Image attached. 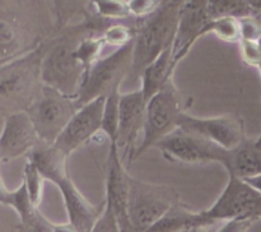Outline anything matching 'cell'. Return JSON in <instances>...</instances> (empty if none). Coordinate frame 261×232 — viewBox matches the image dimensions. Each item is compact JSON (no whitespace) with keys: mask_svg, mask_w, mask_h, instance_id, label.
Returning a JSON list of instances; mask_svg holds the SVG:
<instances>
[{"mask_svg":"<svg viewBox=\"0 0 261 232\" xmlns=\"http://www.w3.org/2000/svg\"><path fill=\"white\" fill-rule=\"evenodd\" d=\"M51 33L41 38L31 50L0 65V114L8 116L27 111L40 93L41 63Z\"/></svg>","mask_w":261,"mask_h":232,"instance_id":"cell-2","label":"cell"},{"mask_svg":"<svg viewBox=\"0 0 261 232\" xmlns=\"http://www.w3.org/2000/svg\"><path fill=\"white\" fill-rule=\"evenodd\" d=\"M208 33H213L224 42L239 43L241 41L240 19L233 17H221L211 19L204 28L203 36Z\"/></svg>","mask_w":261,"mask_h":232,"instance_id":"cell-24","label":"cell"},{"mask_svg":"<svg viewBox=\"0 0 261 232\" xmlns=\"http://www.w3.org/2000/svg\"><path fill=\"white\" fill-rule=\"evenodd\" d=\"M126 2L130 17L140 18V19H144L153 14L161 4V2L155 0H126Z\"/></svg>","mask_w":261,"mask_h":232,"instance_id":"cell-30","label":"cell"},{"mask_svg":"<svg viewBox=\"0 0 261 232\" xmlns=\"http://www.w3.org/2000/svg\"><path fill=\"white\" fill-rule=\"evenodd\" d=\"M8 60H5V61H0V65H2V64H4V63H7Z\"/></svg>","mask_w":261,"mask_h":232,"instance_id":"cell-38","label":"cell"},{"mask_svg":"<svg viewBox=\"0 0 261 232\" xmlns=\"http://www.w3.org/2000/svg\"><path fill=\"white\" fill-rule=\"evenodd\" d=\"M55 185L58 186L63 196L68 223H70L78 232H91L92 227L103 211L105 200L101 205L89 203L69 175L60 178Z\"/></svg>","mask_w":261,"mask_h":232,"instance_id":"cell-16","label":"cell"},{"mask_svg":"<svg viewBox=\"0 0 261 232\" xmlns=\"http://www.w3.org/2000/svg\"><path fill=\"white\" fill-rule=\"evenodd\" d=\"M106 97H98L83 106L78 107L66 126L55 140L54 145L66 157L74 150L87 144L101 132L102 114Z\"/></svg>","mask_w":261,"mask_h":232,"instance_id":"cell-12","label":"cell"},{"mask_svg":"<svg viewBox=\"0 0 261 232\" xmlns=\"http://www.w3.org/2000/svg\"><path fill=\"white\" fill-rule=\"evenodd\" d=\"M97 17V15H96ZM103 19L87 15L81 23L64 24L58 33H51L50 42L41 63V79L43 86L75 98L84 79V70L74 59L73 53L83 37L103 31Z\"/></svg>","mask_w":261,"mask_h":232,"instance_id":"cell-1","label":"cell"},{"mask_svg":"<svg viewBox=\"0 0 261 232\" xmlns=\"http://www.w3.org/2000/svg\"><path fill=\"white\" fill-rule=\"evenodd\" d=\"M154 148H158L161 154L171 162L191 165L219 163L223 166L227 157V150L180 127H176L172 133L166 135Z\"/></svg>","mask_w":261,"mask_h":232,"instance_id":"cell-9","label":"cell"},{"mask_svg":"<svg viewBox=\"0 0 261 232\" xmlns=\"http://www.w3.org/2000/svg\"><path fill=\"white\" fill-rule=\"evenodd\" d=\"M68 158L54 144L38 143L27 154L30 161L45 180L56 184L60 178L68 176Z\"/></svg>","mask_w":261,"mask_h":232,"instance_id":"cell-19","label":"cell"},{"mask_svg":"<svg viewBox=\"0 0 261 232\" xmlns=\"http://www.w3.org/2000/svg\"><path fill=\"white\" fill-rule=\"evenodd\" d=\"M209 20L206 0L182 2L172 43V60L176 66L188 55L194 43L203 37V31Z\"/></svg>","mask_w":261,"mask_h":232,"instance_id":"cell-13","label":"cell"},{"mask_svg":"<svg viewBox=\"0 0 261 232\" xmlns=\"http://www.w3.org/2000/svg\"><path fill=\"white\" fill-rule=\"evenodd\" d=\"M241 27V40L260 41L261 40V20L256 17H245L240 19Z\"/></svg>","mask_w":261,"mask_h":232,"instance_id":"cell-32","label":"cell"},{"mask_svg":"<svg viewBox=\"0 0 261 232\" xmlns=\"http://www.w3.org/2000/svg\"><path fill=\"white\" fill-rule=\"evenodd\" d=\"M22 45L23 27L19 19L12 13L0 10V61L10 60L32 48Z\"/></svg>","mask_w":261,"mask_h":232,"instance_id":"cell-21","label":"cell"},{"mask_svg":"<svg viewBox=\"0 0 261 232\" xmlns=\"http://www.w3.org/2000/svg\"><path fill=\"white\" fill-rule=\"evenodd\" d=\"M240 54L244 64L251 68H259L261 61V42L260 41L241 40L239 42Z\"/></svg>","mask_w":261,"mask_h":232,"instance_id":"cell-29","label":"cell"},{"mask_svg":"<svg viewBox=\"0 0 261 232\" xmlns=\"http://www.w3.org/2000/svg\"><path fill=\"white\" fill-rule=\"evenodd\" d=\"M228 175L249 178L261 173V135L247 138L232 150H227L223 163Z\"/></svg>","mask_w":261,"mask_h":232,"instance_id":"cell-18","label":"cell"},{"mask_svg":"<svg viewBox=\"0 0 261 232\" xmlns=\"http://www.w3.org/2000/svg\"><path fill=\"white\" fill-rule=\"evenodd\" d=\"M119 101L120 91L112 92L105 99L101 132L109 138L110 143H115L116 140L117 124H119Z\"/></svg>","mask_w":261,"mask_h":232,"instance_id":"cell-25","label":"cell"},{"mask_svg":"<svg viewBox=\"0 0 261 232\" xmlns=\"http://www.w3.org/2000/svg\"><path fill=\"white\" fill-rule=\"evenodd\" d=\"M129 177L126 166L122 162L116 144L110 143L106 173V201L114 213L121 232H133L127 217V195H129Z\"/></svg>","mask_w":261,"mask_h":232,"instance_id":"cell-14","label":"cell"},{"mask_svg":"<svg viewBox=\"0 0 261 232\" xmlns=\"http://www.w3.org/2000/svg\"><path fill=\"white\" fill-rule=\"evenodd\" d=\"M96 15L101 19H124L130 18L127 2L125 0H97L93 2Z\"/></svg>","mask_w":261,"mask_h":232,"instance_id":"cell-28","label":"cell"},{"mask_svg":"<svg viewBox=\"0 0 261 232\" xmlns=\"http://www.w3.org/2000/svg\"><path fill=\"white\" fill-rule=\"evenodd\" d=\"M181 232H214V229H211V227H206V228H193V229H186V231Z\"/></svg>","mask_w":261,"mask_h":232,"instance_id":"cell-36","label":"cell"},{"mask_svg":"<svg viewBox=\"0 0 261 232\" xmlns=\"http://www.w3.org/2000/svg\"><path fill=\"white\" fill-rule=\"evenodd\" d=\"M40 143L32 121L25 111L5 116L0 134V162L25 156Z\"/></svg>","mask_w":261,"mask_h":232,"instance_id":"cell-15","label":"cell"},{"mask_svg":"<svg viewBox=\"0 0 261 232\" xmlns=\"http://www.w3.org/2000/svg\"><path fill=\"white\" fill-rule=\"evenodd\" d=\"M242 180V178H241ZM245 183L249 184L251 188H254L255 190L259 191L261 194V173L260 175H256V176H252V177H249V178H244Z\"/></svg>","mask_w":261,"mask_h":232,"instance_id":"cell-35","label":"cell"},{"mask_svg":"<svg viewBox=\"0 0 261 232\" xmlns=\"http://www.w3.org/2000/svg\"><path fill=\"white\" fill-rule=\"evenodd\" d=\"M101 37L103 40L105 45L115 46V47H122L126 46L134 40L135 37V28L129 27L122 23H114L102 31Z\"/></svg>","mask_w":261,"mask_h":232,"instance_id":"cell-27","label":"cell"},{"mask_svg":"<svg viewBox=\"0 0 261 232\" xmlns=\"http://www.w3.org/2000/svg\"><path fill=\"white\" fill-rule=\"evenodd\" d=\"M237 217H255L261 219V194L236 176L228 175L226 188L213 205L196 212L200 228H206Z\"/></svg>","mask_w":261,"mask_h":232,"instance_id":"cell-7","label":"cell"},{"mask_svg":"<svg viewBox=\"0 0 261 232\" xmlns=\"http://www.w3.org/2000/svg\"><path fill=\"white\" fill-rule=\"evenodd\" d=\"M256 221L259 219L255 217H237L223 222L222 226L214 232H249Z\"/></svg>","mask_w":261,"mask_h":232,"instance_id":"cell-33","label":"cell"},{"mask_svg":"<svg viewBox=\"0 0 261 232\" xmlns=\"http://www.w3.org/2000/svg\"><path fill=\"white\" fill-rule=\"evenodd\" d=\"M45 178L37 171V168L27 161L23 167V178L22 183L24 184L25 190H27L28 198L35 208L38 209L43 195V185H45Z\"/></svg>","mask_w":261,"mask_h":232,"instance_id":"cell-26","label":"cell"},{"mask_svg":"<svg viewBox=\"0 0 261 232\" xmlns=\"http://www.w3.org/2000/svg\"><path fill=\"white\" fill-rule=\"evenodd\" d=\"M177 127L193 133L224 150L234 149L246 139L245 121L237 114L196 117L185 112L178 119Z\"/></svg>","mask_w":261,"mask_h":232,"instance_id":"cell-10","label":"cell"},{"mask_svg":"<svg viewBox=\"0 0 261 232\" xmlns=\"http://www.w3.org/2000/svg\"><path fill=\"white\" fill-rule=\"evenodd\" d=\"M182 2H161L153 14L140 19L133 41V61L129 75L132 82L140 78L143 70L163 51L172 47Z\"/></svg>","mask_w":261,"mask_h":232,"instance_id":"cell-3","label":"cell"},{"mask_svg":"<svg viewBox=\"0 0 261 232\" xmlns=\"http://www.w3.org/2000/svg\"><path fill=\"white\" fill-rule=\"evenodd\" d=\"M0 204L14 209L24 232H50L51 222L32 205L23 183L15 190H8L0 176Z\"/></svg>","mask_w":261,"mask_h":232,"instance_id":"cell-17","label":"cell"},{"mask_svg":"<svg viewBox=\"0 0 261 232\" xmlns=\"http://www.w3.org/2000/svg\"><path fill=\"white\" fill-rule=\"evenodd\" d=\"M260 42H261V40H260ZM259 73H260V78H261V61H260V65H259ZM259 135H261V126H260V134Z\"/></svg>","mask_w":261,"mask_h":232,"instance_id":"cell-37","label":"cell"},{"mask_svg":"<svg viewBox=\"0 0 261 232\" xmlns=\"http://www.w3.org/2000/svg\"><path fill=\"white\" fill-rule=\"evenodd\" d=\"M193 228H199L196 212L181 200L145 232H181Z\"/></svg>","mask_w":261,"mask_h":232,"instance_id":"cell-22","label":"cell"},{"mask_svg":"<svg viewBox=\"0 0 261 232\" xmlns=\"http://www.w3.org/2000/svg\"><path fill=\"white\" fill-rule=\"evenodd\" d=\"M50 232H78L70 223H51Z\"/></svg>","mask_w":261,"mask_h":232,"instance_id":"cell-34","label":"cell"},{"mask_svg":"<svg viewBox=\"0 0 261 232\" xmlns=\"http://www.w3.org/2000/svg\"><path fill=\"white\" fill-rule=\"evenodd\" d=\"M76 110L75 98L42 86L38 96L25 112L32 121L40 142L54 144Z\"/></svg>","mask_w":261,"mask_h":232,"instance_id":"cell-8","label":"cell"},{"mask_svg":"<svg viewBox=\"0 0 261 232\" xmlns=\"http://www.w3.org/2000/svg\"><path fill=\"white\" fill-rule=\"evenodd\" d=\"M145 104L140 89L120 93L119 124L115 144L126 168L134 161L135 143L140 133H143Z\"/></svg>","mask_w":261,"mask_h":232,"instance_id":"cell-11","label":"cell"},{"mask_svg":"<svg viewBox=\"0 0 261 232\" xmlns=\"http://www.w3.org/2000/svg\"><path fill=\"white\" fill-rule=\"evenodd\" d=\"M181 196L176 188L129 177L127 217L133 232H145L160 221Z\"/></svg>","mask_w":261,"mask_h":232,"instance_id":"cell-5","label":"cell"},{"mask_svg":"<svg viewBox=\"0 0 261 232\" xmlns=\"http://www.w3.org/2000/svg\"><path fill=\"white\" fill-rule=\"evenodd\" d=\"M191 102V98L182 97L173 81L148 99L145 104L143 139L135 149L134 160L177 127L178 119L190 107Z\"/></svg>","mask_w":261,"mask_h":232,"instance_id":"cell-4","label":"cell"},{"mask_svg":"<svg viewBox=\"0 0 261 232\" xmlns=\"http://www.w3.org/2000/svg\"><path fill=\"white\" fill-rule=\"evenodd\" d=\"M105 46L106 45L101 36L97 35H88L79 41L73 56L84 70V76L88 73L89 69L101 59V54Z\"/></svg>","mask_w":261,"mask_h":232,"instance_id":"cell-23","label":"cell"},{"mask_svg":"<svg viewBox=\"0 0 261 232\" xmlns=\"http://www.w3.org/2000/svg\"><path fill=\"white\" fill-rule=\"evenodd\" d=\"M133 41L129 45L116 48L109 56L101 58L89 69L75 97L76 107L120 91V84L129 75L132 68Z\"/></svg>","mask_w":261,"mask_h":232,"instance_id":"cell-6","label":"cell"},{"mask_svg":"<svg viewBox=\"0 0 261 232\" xmlns=\"http://www.w3.org/2000/svg\"><path fill=\"white\" fill-rule=\"evenodd\" d=\"M91 232H121L119 223H117L114 213L106 204V201H105L103 211H102L101 216L97 219L94 226L92 227Z\"/></svg>","mask_w":261,"mask_h":232,"instance_id":"cell-31","label":"cell"},{"mask_svg":"<svg viewBox=\"0 0 261 232\" xmlns=\"http://www.w3.org/2000/svg\"><path fill=\"white\" fill-rule=\"evenodd\" d=\"M176 65L172 60V47L163 51L154 61L149 64L143 70L140 79H142V92L145 102L154 96L155 93L165 88L171 81H173V71Z\"/></svg>","mask_w":261,"mask_h":232,"instance_id":"cell-20","label":"cell"}]
</instances>
